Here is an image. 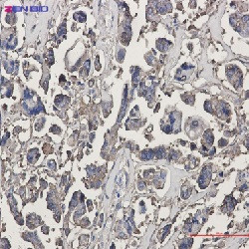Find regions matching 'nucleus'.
<instances>
[{
	"label": "nucleus",
	"mask_w": 249,
	"mask_h": 249,
	"mask_svg": "<svg viewBox=\"0 0 249 249\" xmlns=\"http://www.w3.org/2000/svg\"><path fill=\"white\" fill-rule=\"evenodd\" d=\"M210 178H211V170H210L209 166H205L203 167V169L201 171V174H200L199 178H198V184L200 186V188H205L209 183Z\"/></svg>",
	"instance_id": "f257e3e1"
},
{
	"label": "nucleus",
	"mask_w": 249,
	"mask_h": 249,
	"mask_svg": "<svg viewBox=\"0 0 249 249\" xmlns=\"http://www.w3.org/2000/svg\"><path fill=\"white\" fill-rule=\"evenodd\" d=\"M169 45H170V43L169 41H166L165 39H160L159 41L156 42V47L157 49L160 51H162L165 52L167 50V48H169Z\"/></svg>",
	"instance_id": "f03ea898"
},
{
	"label": "nucleus",
	"mask_w": 249,
	"mask_h": 249,
	"mask_svg": "<svg viewBox=\"0 0 249 249\" xmlns=\"http://www.w3.org/2000/svg\"><path fill=\"white\" fill-rule=\"evenodd\" d=\"M154 156H155V151L152 150H146V151H142V154H141V159L142 160H150Z\"/></svg>",
	"instance_id": "7ed1b4c3"
},
{
	"label": "nucleus",
	"mask_w": 249,
	"mask_h": 249,
	"mask_svg": "<svg viewBox=\"0 0 249 249\" xmlns=\"http://www.w3.org/2000/svg\"><path fill=\"white\" fill-rule=\"evenodd\" d=\"M204 140L206 141V143L207 145H210L211 146L212 145V142H213V136H212V133L210 131H206L204 133Z\"/></svg>",
	"instance_id": "20e7f679"
},
{
	"label": "nucleus",
	"mask_w": 249,
	"mask_h": 249,
	"mask_svg": "<svg viewBox=\"0 0 249 249\" xmlns=\"http://www.w3.org/2000/svg\"><path fill=\"white\" fill-rule=\"evenodd\" d=\"M89 69H90V60H87V61L85 62V64H84V66H83L82 70H81V75H82V76H86V75L88 74Z\"/></svg>",
	"instance_id": "39448f33"
},
{
	"label": "nucleus",
	"mask_w": 249,
	"mask_h": 249,
	"mask_svg": "<svg viewBox=\"0 0 249 249\" xmlns=\"http://www.w3.org/2000/svg\"><path fill=\"white\" fill-rule=\"evenodd\" d=\"M138 71H140V69L137 68L136 72L133 74V86H137L138 83V77H140V72Z\"/></svg>",
	"instance_id": "423d86ee"
},
{
	"label": "nucleus",
	"mask_w": 249,
	"mask_h": 249,
	"mask_svg": "<svg viewBox=\"0 0 249 249\" xmlns=\"http://www.w3.org/2000/svg\"><path fill=\"white\" fill-rule=\"evenodd\" d=\"M165 151L164 147H159L155 151V156H156L157 159H162V157L165 156Z\"/></svg>",
	"instance_id": "0eeeda50"
},
{
	"label": "nucleus",
	"mask_w": 249,
	"mask_h": 249,
	"mask_svg": "<svg viewBox=\"0 0 249 249\" xmlns=\"http://www.w3.org/2000/svg\"><path fill=\"white\" fill-rule=\"evenodd\" d=\"M192 244V239H186L182 243L179 244V248H188Z\"/></svg>",
	"instance_id": "6e6552de"
},
{
	"label": "nucleus",
	"mask_w": 249,
	"mask_h": 249,
	"mask_svg": "<svg viewBox=\"0 0 249 249\" xmlns=\"http://www.w3.org/2000/svg\"><path fill=\"white\" fill-rule=\"evenodd\" d=\"M182 100L186 104H193L194 102V96H182Z\"/></svg>",
	"instance_id": "1a4fd4ad"
},
{
	"label": "nucleus",
	"mask_w": 249,
	"mask_h": 249,
	"mask_svg": "<svg viewBox=\"0 0 249 249\" xmlns=\"http://www.w3.org/2000/svg\"><path fill=\"white\" fill-rule=\"evenodd\" d=\"M38 154V151L37 150H32L30 151V152L28 154V160H29L30 162H33V161H35L36 159H34V155Z\"/></svg>",
	"instance_id": "9d476101"
},
{
	"label": "nucleus",
	"mask_w": 249,
	"mask_h": 249,
	"mask_svg": "<svg viewBox=\"0 0 249 249\" xmlns=\"http://www.w3.org/2000/svg\"><path fill=\"white\" fill-rule=\"evenodd\" d=\"M5 68H6L7 73H12V72H13V69H14V64H13V62H9V63L5 64Z\"/></svg>",
	"instance_id": "9b49d317"
},
{
	"label": "nucleus",
	"mask_w": 249,
	"mask_h": 249,
	"mask_svg": "<svg viewBox=\"0 0 249 249\" xmlns=\"http://www.w3.org/2000/svg\"><path fill=\"white\" fill-rule=\"evenodd\" d=\"M32 96H33V93L30 92L29 90H25V92H24V98H25L26 100H30L32 98Z\"/></svg>",
	"instance_id": "f8f14e48"
},
{
	"label": "nucleus",
	"mask_w": 249,
	"mask_h": 249,
	"mask_svg": "<svg viewBox=\"0 0 249 249\" xmlns=\"http://www.w3.org/2000/svg\"><path fill=\"white\" fill-rule=\"evenodd\" d=\"M172 127L171 126H169V124H166V126H162V131H164L165 133H170L172 131Z\"/></svg>",
	"instance_id": "ddd939ff"
},
{
	"label": "nucleus",
	"mask_w": 249,
	"mask_h": 249,
	"mask_svg": "<svg viewBox=\"0 0 249 249\" xmlns=\"http://www.w3.org/2000/svg\"><path fill=\"white\" fill-rule=\"evenodd\" d=\"M204 109L206 110L207 112H209V113H212V112H213V110H212V107H211V104H210V102H205Z\"/></svg>",
	"instance_id": "4468645a"
},
{
	"label": "nucleus",
	"mask_w": 249,
	"mask_h": 249,
	"mask_svg": "<svg viewBox=\"0 0 249 249\" xmlns=\"http://www.w3.org/2000/svg\"><path fill=\"white\" fill-rule=\"evenodd\" d=\"M190 192H191V190L190 189H182V194H181V196H182V198H187L188 196L190 195Z\"/></svg>",
	"instance_id": "2eb2a0df"
},
{
	"label": "nucleus",
	"mask_w": 249,
	"mask_h": 249,
	"mask_svg": "<svg viewBox=\"0 0 249 249\" xmlns=\"http://www.w3.org/2000/svg\"><path fill=\"white\" fill-rule=\"evenodd\" d=\"M76 196H77V194H75V195L73 196V199H72V201H71V203H70V208L75 207L76 205H77V203H78V201H77V197H76Z\"/></svg>",
	"instance_id": "dca6fc26"
},
{
	"label": "nucleus",
	"mask_w": 249,
	"mask_h": 249,
	"mask_svg": "<svg viewBox=\"0 0 249 249\" xmlns=\"http://www.w3.org/2000/svg\"><path fill=\"white\" fill-rule=\"evenodd\" d=\"M65 33H66V27H65V25L63 24V25H61V27L58 29V35L61 36V35L65 34Z\"/></svg>",
	"instance_id": "f3484780"
},
{
	"label": "nucleus",
	"mask_w": 249,
	"mask_h": 249,
	"mask_svg": "<svg viewBox=\"0 0 249 249\" xmlns=\"http://www.w3.org/2000/svg\"><path fill=\"white\" fill-rule=\"evenodd\" d=\"M124 50H121L119 52V54H118V60L121 62V61H123V59H124Z\"/></svg>",
	"instance_id": "a211bd4d"
},
{
	"label": "nucleus",
	"mask_w": 249,
	"mask_h": 249,
	"mask_svg": "<svg viewBox=\"0 0 249 249\" xmlns=\"http://www.w3.org/2000/svg\"><path fill=\"white\" fill-rule=\"evenodd\" d=\"M48 165H49V167H50L51 169H56V164H55L54 160H49V162H48Z\"/></svg>",
	"instance_id": "6ab92c4d"
},
{
	"label": "nucleus",
	"mask_w": 249,
	"mask_h": 249,
	"mask_svg": "<svg viewBox=\"0 0 249 249\" xmlns=\"http://www.w3.org/2000/svg\"><path fill=\"white\" fill-rule=\"evenodd\" d=\"M87 170H88V172H89V174L92 175V174H94L95 172H96V167H95V166H90V167H88Z\"/></svg>",
	"instance_id": "aec40b11"
},
{
	"label": "nucleus",
	"mask_w": 249,
	"mask_h": 249,
	"mask_svg": "<svg viewBox=\"0 0 249 249\" xmlns=\"http://www.w3.org/2000/svg\"><path fill=\"white\" fill-rule=\"evenodd\" d=\"M193 67L191 66V65H187V64H183L182 66H181V69H183V70H189V69H192Z\"/></svg>",
	"instance_id": "412c9836"
},
{
	"label": "nucleus",
	"mask_w": 249,
	"mask_h": 249,
	"mask_svg": "<svg viewBox=\"0 0 249 249\" xmlns=\"http://www.w3.org/2000/svg\"><path fill=\"white\" fill-rule=\"evenodd\" d=\"M248 18H249V16L248 15H244L243 17H242V21L245 23V24H247V22H248Z\"/></svg>",
	"instance_id": "4be33fe9"
},
{
	"label": "nucleus",
	"mask_w": 249,
	"mask_h": 249,
	"mask_svg": "<svg viewBox=\"0 0 249 249\" xmlns=\"http://www.w3.org/2000/svg\"><path fill=\"white\" fill-rule=\"evenodd\" d=\"M226 143H227V142H226L225 140H221V141L219 142V146H220V147H223V146H225Z\"/></svg>",
	"instance_id": "5701e85b"
},
{
	"label": "nucleus",
	"mask_w": 249,
	"mask_h": 249,
	"mask_svg": "<svg viewBox=\"0 0 249 249\" xmlns=\"http://www.w3.org/2000/svg\"><path fill=\"white\" fill-rule=\"evenodd\" d=\"M96 69L100 70V64H99V58L97 57V61H96Z\"/></svg>",
	"instance_id": "b1692460"
},
{
	"label": "nucleus",
	"mask_w": 249,
	"mask_h": 249,
	"mask_svg": "<svg viewBox=\"0 0 249 249\" xmlns=\"http://www.w3.org/2000/svg\"><path fill=\"white\" fill-rule=\"evenodd\" d=\"M246 189H247V184H246V183H245V184H243L242 187H240V190H241V191L246 190Z\"/></svg>",
	"instance_id": "393cba45"
}]
</instances>
